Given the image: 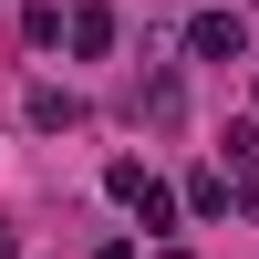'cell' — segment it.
Masks as SVG:
<instances>
[{
    "label": "cell",
    "instance_id": "6da1fadb",
    "mask_svg": "<svg viewBox=\"0 0 259 259\" xmlns=\"http://www.w3.org/2000/svg\"><path fill=\"white\" fill-rule=\"evenodd\" d=\"M104 187H114V207H135L145 228H177V197H166V177H156V166L114 156V177H104Z\"/></svg>",
    "mask_w": 259,
    "mask_h": 259
},
{
    "label": "cell",
    "instance_id": "7a4b0ae2",
    "mask_svg": "<svg viewBox=\"0 0 259 259\" xmlns=\"http://www.w3.org/2000/svg\"><path fill=\"white\" fill-rule=\"evenodd\" d=\"M239 11H197V21H187V52H197V62H239Z\"/></svg>",
    "mask_w": 259,
    "mask_h": 259
},
{
    "label": "cell",
    "instance_id": "3957f363",
    "mask_svg": "<svg viewBox=\"0 0 259 259\" xmlns=\"http://www.w3.org/2000/svg\"><path fill=\"white\" fill-rule=\"evenodd\" d=\"M62 41H73L83 62H94V52H114V11H73V21H62Z\"/></svg>",
    "mask_w": 259,
    "mask_h": 259
},
{
    "label": "cell",
    "instance_id": "277c9868",
    "mask_svg": "<svg viewBox=\"0 0 259 259\" xmlns=\"http://www.w3.org/2000/svg\"><path fill=\"white\" fill-rule=\"evenodd\" d=\"M187 207H197V218H228V207H239V187H228V177H197V187H187Z\"/></svg>",
    "mask_w": 259,
    "mask_h": 259
},
{
    "label": "cell",
    "instance_id": "5b68a950",
    "mask_svg": "<svg viewBox=\"0 0 259 259\" xmlns=\"http://www.w3.org/2000/svg\"><path fill=\"white\" fill-rule=\"evenodd\" d=\"M31 124H52V135H62V124H83V104H73V94H31Z\"/></svg>",
    "mask_w": 259,
    "mask_h": 259
},
{
    "label": "cell",
    "instance_id": "8992f818",
    "mask_svg": "<svg viewBox=\"0 0 259 259\" xmlns=\"http://www.w3.org/2000/svg\"><path fill=\"white\" fill-rule=\"evenodd\" d=\"M94 259H135V239H104V249H94Z\"/></svg>",
    "mask_w": 259,
    "mask_h": 259
},
{
    "label": "cell",
    "instance_id": "52a82bcc",
    "mask_svg": "<svg viewBox=\"0 0 259 259\" xmlns=\"http://www.w3.org/2000/svg\"><path fill=\"white\" fill-rule=\"evenodd\" d=\"M0 259H21V228H0Z\"/></svg>",
    "mask_w": 259,
    "mask_h": 259
}]
</instances>
